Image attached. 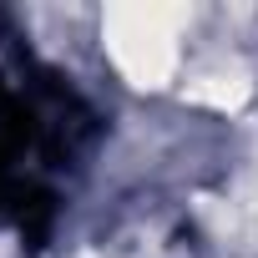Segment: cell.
<instances>
[{
	"label": "cell",
	"instance_id": "1",
	"mask_svg": "<svg viewBox=\"0 0 258 258\" xmlns=\"http://www.w3.org/2000/svg\"><path fill=\"white\" fill-rule=\"evenodd\" d=\"M187 11L182 6H111L106 11V51L126 71L132 86H157L177 66V31Z\"/></svg>",
	"mask_w": 258,
	"mask_h": 258
},
{
	"label": "cell",
	"instance_id": "2",
	"mask_svg": "<svg viewBox=\"0 0 258 258\" xmlns=\"http://www.w3.org/2000/svg\"><path fill=\"white\" fill-rule=\"evenodd\" d=\"M187 96H192V101H213V106H243V96H248V76H243V71H213V76L192 81Z\"/></svg>",
	"mask_w": 258,
	"mask_h": 258
}]
</instances>
